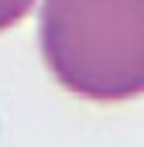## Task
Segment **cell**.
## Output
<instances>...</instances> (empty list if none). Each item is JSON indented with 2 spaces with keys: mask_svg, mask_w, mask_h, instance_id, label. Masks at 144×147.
Here are the masks:
<instances>
[{
  "mask_svg": "<svg viewBox=\"0 0 144 147\" xmlns=\"http://www.w3.org/2000/svg\"><path fill=\"white\" fill-rule=\"evenodd\" d=\"M48 75L79 99L144 96V0H38Z\"/></svg>",
  "mask_w": 144,
  "mask_h": 147,
  "instance_id": "obj_1",
  "label": "cell"
},
{
  "mask_svg": "<svg viewBox=\"0 0 144 147\" xmlns=\"http://www.w3.org/2000/svg\"><path fill=\"white\" fill-rule=\"evenodd\" d=\"M38 0H0V31H10L17 28L31 10H35Z\"/></svg>",
  "mask_w": 144,
  "mask_h": 147,
  "instance_id": "obj_2",
  "label": "cell"
}]
</instances>
